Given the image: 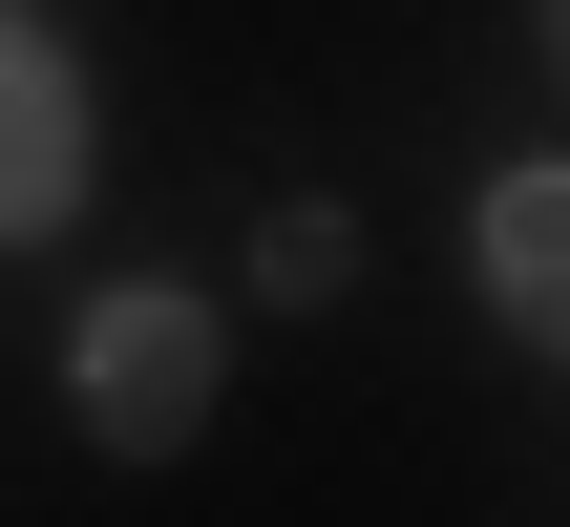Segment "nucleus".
<instances>
[{"mask_svg":"<svg viewBox=\"0 0 570 527\" xmlns=\"http://www.w3.org/2000/svg\"><path fill=\"white\" fill-rule=\"evenodd\" d=\"M63 190H85V84H63V42L0 21V232H63Z\"/></svg>","mask_w":570,"mask_h":527,"instance_id":"f03ea898","label":"nucleus"},{"mask_svg":"<svg viewBox=\"0 0 570 527\" xmlns=\"http://www.w3.org/2000/svg\"><path fill=\"white\" fill-rule=\"evenodd\" d=\"M487 296L550 338V296H570V211H550V169H508V190H487Z\"/></svg>","mask_w":570,"mask_h":527,"instance_id":"7ed1b4c3","label":"nucleus"},{"mask_svg":"<svg viewBox=\"0 0 570 527\" xmlns=\"http://www.w3.org/2000/svg\"><path fill=\"white\" fill-rule=\"evenodd\" d=\"M63 380H85L106 444H190V422H212V296H85Z\"/></svg>","mask_w":570,"mask_h":527,"instance_id":"f257e3e1","label":"nucleus"}]
</instances>
